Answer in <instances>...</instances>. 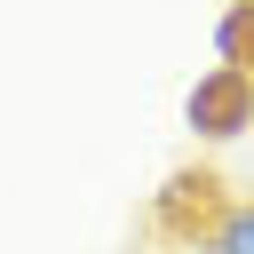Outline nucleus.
Instances as JSON below:
<instances>
[{"mask_svg": "<svg viewBox=\"0 0 254 254\" xmlns=\"http://www.w3.org/2000/svg\"><path fill=\"white\" fill-rule=\"evenodd\" d=\"M183 119H190V135H206V143L246 135V127H254V71L214 64V71H206V79L183 95Z\"/></svg>", "mask_w": 254, "mask_h": 254, "instance_id": "1", "label": "nucleus"}, {"mask_svg": "<svg viewBox=\"0 0 254 254\" xmlns=\"http://www.w3.org/2000/svg\"><path fill=\"white\" fill-rule=\"evenodd\" d=\"M206 254H254V206H222L206 230Z\"/></svg>", "mask_w": 254, "mask_h": 254, "instance_id": "2", "label": "nucleus"}]
</instances>
